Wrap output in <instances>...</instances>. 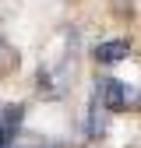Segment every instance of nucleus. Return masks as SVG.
I'll return each mask as SVG.
<instances>
[{"label":"nucleus","mask_w":141,"mask_h":148,"mask_svg":"<svg viewBox=\"0 0 141 148\" xmlns=\"http://www.w3.org/2000/svg\"><path fill=\"white\" fill-rule=\"evenodd\" d=\"M95 102L106 109V113H120V109H131L134 106V88H127L123 81L102 74L95 81Z\"/></svg>","instance_id":"obj_1"},{"label":"nucleus","mask_w":141,"mask_h":148,"mask_svg":"<svg viewBox=\"0 0 141 148\" xmlns=\"http://www.w3.org/2000/svg\"><path fill=\"white\" fill-rule=\"evenodd\" d=\"M21 116H25L21 106H4L0 109V148H14V138L21 131Z\"/></svg>","instance_id":"obj_2"},{"label":"nucleus","mask_w":141,"mask_h":148,"mask_svg":"<svg viewBox=\"0 0 141 148\" xmlns=\"http://www.w3.org/2000/svg\"><path fill=\"white\" fill-rule=\"evenodd\" d=\"M92 57H95L99 64H106V67H113V64H120V60L131 57V42H127V39H106V42H99V46L92 49Z\"/></svg>","instance_id":"obj_3"},{"label":"nucleus","mask_w":141,"mask_h":148,"mask_svg":"<svg viewBox=\"0 0 141 148\" xmlns=\"http://www.w3.org/2000/svg\"><path fill=\"white\" fill-rule=\"evenodd\" d=\"M88 134H92V138H102L106 134V127H110V113H106V109L92 99V106H88Z\"/></svg>","instance_id":"obj_4"},{"label":"nucleus","mask_w":141,"mask_h":148,"mask_svg":"<svg viewBox=\"0 0 141 148\" xmlns=\"http://www.w3.org/2000/svg\"><path fill=\"white\" fill-rule=\"evenodd\" d=\"M28 148H60V145H53V141H35V145H28Z\"/></svg>","instance_id":"obj_5"},{"label":"nucleus","mask_w":141,"mask_h":148,"mask_svg":"<svg viewBox=\"0 0 141 148\" xmlns=\"http://www.w3.org/2000/svg\"><path fill=\"white\" fill-rule=\"evenodd\" d=\"M0 57H4V42H0Z\"/></svg>","instance_id":"obj_6"}]
</instances>
